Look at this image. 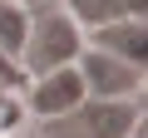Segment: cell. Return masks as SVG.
Listing matches in <instances>:
<instances>
[{"label": "cell", "instance_id": "8992f818", "mask_svg": "<svg viewBox=\"0 0 148 138\" xmlns=\"http://www.w3.org/2000/svg\"><path fill=\"white\" fill-rule=\"evenodd\" d=\"M64 15L84 30H99V25H114V20H128V15H143V0H64Z\"/></svg>", "mask_w": 148, "mask_h": 138}, {"label": "cell", "instance_id": "ba28073f", "mask_svg": "<svg viewBox=\"0 0 148 138\" xmlns=\"http://www.w3.org/2000/svg\"><path fill=\"white\" fill-rule=\"evenodd\" d=\"M25 74H20V64H10V54H0V99H5L10 89H20Z\"/></svg>", "mask_w": 148, "mask_h": 138}, {"label": "cell", "instance_id": "52a82bcc", "mask_svg": "<svg viewBox=\"0 0 148 138\" xmlns=\"http://www.w3.org/2000/svg\"><path fill=\"white\" fill-rule=\"evenodd\" d=\"M25 30H30V15L15 5V0H0V54H20Z\"/></svg>", "mask_w": 148, "mask_h": 138}, {"label": "cell", "instance_id": "3957f363", "mask_svg": "<svg viewBox=\"0 0 148 138\" xmlns=\"http://www.w3.org/2000/svg\"><path fill=\"white\" fill-rule=\"evenodd\" d=\"M74 69H79L89 99H133L143 89V64L114 59L104 49H79V64H74Z\"/></svg>", "mask_w": 148, "mask_h": 138}, {"label": "cell", "instance_id": "9c48e42d", "mask_svg": "<svg viewBox=\"0 0 148 138\" xmlns=\"http://www.w3.org/2000/svg\"><path fill=\"white\" fill-rule=\"evenodd\" d=\"M0 123H5V118H0Z\"/></svg>", "mask_w": 148, "mask_h": 138}, {"label": "cell", "instance_id": "7a4b0ae2", "mask_svg": "<svg viewBox=\"0 0 148 138\" xmlns=\"http://www.w3.org/2000/svg\"><path fill=\"white\" fill-rule=\"evenodd\" d=\"M138 123V99H84L74 113L45 118V138H128Z\"/></svg>", "mask_w": 148, "mask_h": 138}, {"label": "cell", "instance_id": "6da1fadb", "mask_svg": "<svg viewBox=\"0 0 148 138\" xmlns=\"http://www.w3.org/2000/svg\"><path fill=\"white\" fill-rule=\"evenodd\" d=\"M84 40H79V25H74L64 10H45L30 20L25 30V44H20V74L40 79V74H54V69H69L74 59H79Z\"/></svg>", "mask_w": 148, "mask_h": 138}, {"label": "cell", "instance_id": "5b68a950", "mask_svg": "<svg viewBox=\"0 0 148 138\" xmlns=\"http://www.w3.org/2000/svg\"><path fill=\"white\" fill-rule=\"evenodd\" d=\"M94 49H104V54H114V59H128V64H143V59H148V25H143V15L99 25V30H94Z\"/></svg>", "mask_w": 148, "mask_h": 138}, {"label": "cell", "instance_id": "277c9868", "mask_svg": "<svg viewBox=\"0 0 148 138\" xmlns=\"http://www.w3.org/2000/svg\"><path fill=\"white\" fill-rule=\"evenodd\" d=\"M89 94H84V79H79V69H54V74H40L35 89H30V109L40 118H59V113H74Z\"/></svg>", "mask_w": 148, "mask_h": 138}]
</instances>
